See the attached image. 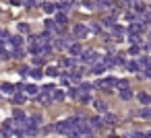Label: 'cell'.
<instances>
[{"label": "cell", "mask_w": 151, "mask_h": 138, "mask_svg": "<svg viewBox=\"0 0 151 138\" xmlns=\"http://www.w3.org/2000/svg\"><path fill=\"white\" fill-rule=\"evenodd\" d=\"M81 60H83L85 64L95 66V64H99V54H97V52H85V54L81 56Z\"/></svg>", "instance_id": "cell-1"}, {"label": "cell", "mask_w": 151, "mask_h": 138, "mask_svg": "<svg viewBox=\"0 0 151 138\" xmlns=\"http://www.w3.org/2000/svg\"><path fill=\"white\" fill-rule=\"evenodd\" d=\"M116 83H118V78L110 76V78H99L93 87H97V89H112V87H116Z\"/></svg>", "instance_id": "cell-2"}, {"label": "cell", "mask_w": 151, "mask_h": 138, "mask_svg": "<svg viewBox=\"0 0 151 138\" xmlns=\"http://www.w3.org/2000/svg\"><path fill=\"white\" fill-rule=\"evenodd\" d=\"M87 33H89V27H85V25H75L73 27V35L77 37V39H81V37H87Z\"/></svg>", "instance_id": "cell-3"}, {"label": "cell", "mask_w": 151, "mask_h": 138, "mask_svg": "<svg viewBox=\"0 0 151 138\" xmlns=\"http://www.w3.org/2000/svg\"><path fill=\"white\" fill-rule=\"evenodd\" d=\"M54 130H56V132H60V134H64V136H68V132H73V128H70V124H68L66 120L58 122V124L54 126Z\"/></svg>", "instance_id": "cell-4"}, {"label": "cell", "mask_w": 151, "mask_h": 138, "mask_svg": "<svg viewBox=\"0 0 151 138\" xmlns=\"http://www.w3.org/2000/svg\"><path fill=\"white\" fill-rule=\"evenodd\" d=\"M68 54H70V58H77V56H81V54H83V48H81V43L73 41V43L68 46Z\"/></svg>", "instance_id": "cell-5"}, {"label": "cell", "mask_w": 151, "mask_h": 138, "mask_svg": "<svg viewBox=\"0 0 151 138\" xmlns=\"http://www.w3.org/2000/svg\"><path fill=\"white\" fill-rule=\"evenodd\" d=\"M23 93L27 97H37L40 95V87H35V85H23Z\"/></svg>", "instance_id": "cell-6"}, {"label": "cell", "mask_w": 151, "mask_h": 138, "mask_svg": "<svg viewBox=\"0 0 151 138\" xmlns=\"http://www.w3.org/2000/svg\"><path fill=\"white\" fill-rule=\"evenodd\" d=\"M70 43H73V41H70L68 37H60V39H56V41H54V46H56L58 50H68V46H70Z\"/></svg>", "instance_id": "cell-7"}, {"label": "cell", "mask_w": 151, "mask_h": 138, "mask_svg": "<svg viewBox=\"0 0 151 138\" xmlns=\"http://www.w3.org/2000/svg\"><path fill=\"white\" fill-rule=\"evenodd\" d=\"M112 33H114V39H116V41H122V39H124V33H126V31H124V27L116 25V27L112 29Z\"/></svg>", "instance_id": "cell-8"}, {"label": "cell", "mask_w": 151, "mask_h": 138, "mask_svg": "<svg viewBox=\"0 0 151 138\" xmlns=\"http://www.w3.org/2000/svg\"><path fill=\"white\" fill-rule=\"evenodd\" d=\"M15 93V87L11 83H2L0 85V95H13Z\"/></svg>", "instance_id": "cell-9"}, {"label": "cell", "mask_w": 151, "mask_h": 138, "mask_svg": "<svg viewBox=\"0 0 151 138\" xmlns=\"http://www.w3.org/2000/svg\"><path fill=\"white\" fill-rule=\"evenodd\" d=\"M89 126H91V130H99V128L104 126V120L97 117V115H95V117H89Z\"/></svg>", "instance_id": "cell-10"}, {"label": "cell", "mask_w": 151, "mask_h": 138, "mask_svg": "<svg viewBox=\"0 0 151 138\" xmlns=\"http://www.w3.org/2000/svg\"><path fill=\"white\" fill-rule=\"evenodd\" d=\"M101 62H104L106 66H116V56H114V54H104Z\"/></svg>", "instance_id": "cell-11"}, {"label": "cell", "mask_w": 151, "mask_h": 138, "mask_svg": "<svg viewBox=\"0 0 151 138\" xmlns=\"http://www.w3.org/2000/svg\"><path fill=\"white\" fill-rule=\"evenodd\" d=\"M37 101H40L42 105H50V103H52V95H50V93H40V95H37Z\"/></svg>", "instance_id": "cell-12"}, {"label": "cell", "mask_w": 151, "mask_h": 138, "mask_svg": "<svg viewBox=\"0 0 151 138\" xmlns=\"http://www.w3.org/2000/svg\"><path fill=\"white\" fill-rule=\"evenodd\" d=\"M106 70H108V66H106L104 62H101V64H95V66L91 68V72H93V74H97V76H99V74H104Z\"/></svg>", "instance_id": "cell-13"}, {"label": "cell", "mask_w": 151, "mask_h": 138, "mask_svg": "<svg viewBox=\"0 0 151 138\" xmlns=\"http://www.w3.org/2000/svg\"><path fill=\"white\" fill-rule=\"evenodd\" d=\"M101 25L108 27V29H114V27H116V19H114V17H106V19L101 21Z\"/></svg>", "instance_id": "cell-14"}, {"label": "cell", "mask_w": 151, "mask_h": 138, "mask_svg": "<svg viewBox=\"0 0 151 138\" xmlns=\"http://www.w3.org/2000/svg\"><path fill=\"white\" fill-rule=\"evenodd\" d=\"M29 76H31L33 80H40V78L44 76V70H42V68H33V70H29Z\"/></svg>", "instance_id": "cell-15"}, {"label": "cell", "mask_w": 151, "mask_h": 138, "mask_svg": "<svg viewBox=\"0 0 151 138\" xmlns=\"http://www.w3.org/2000/svg\"><path fill=\"white\" fill-rule=\"evenodd\" d=\"M68 21H66V15L64 13H56V25L58 27H62V25H66Z\"/></svg>", "instance_id": "cell-16"}, {"label": "cell", "mask_w": 151, "mask_h": 138, "mask_svg": "<svg viewBox=\"0 0 151 138\" xmlns=\"http://www.w3.org/2000/svg\"><path fill=\"white\" fill-rule=\"evenodd\" d=\"M137 99H139V103H143V105H149V103H151V97H149L147 93H139Z\"/></svg>", "instance_id": "cell-17"}, {"label": "cell", "mask_w": 151, "mask_h": 138, "mask_svg": "<svg viewBox=\"0 0 151 138\" xmlns=\"http://www.w3.org/2000/svg\"><path fill=\"white\" fill-rule=\"evenodd\" d=\"M93 105H95V109H97L99 113H108V105H106L104 101H93Z\"/></svg>", "instance_id": "cell-18"}, {"label": "cell", "mask_w": 151, "mask_h": 138, "mask_svg": "<svg viewBox=\"0 0 151 138\" xmlns=\"http://www.w3.org/2000/svg\"><path fill=\"white\" fill-rule=\"evenodd\" d=\"M73 2H75V0H60L56 6H58L60 11H66V9H70V6H73Z\"/></svg>", "instance_id": "cell-19"}, {"label": "cell", "mask_w": 151, "mask_h": 138, "mask_svg": "<svg viewBox=\"0 0 151 138\" xmlns=\"http://www.w3.org/2000/svg\"><path fill=\"white\" fill-rule=\"evenodd\" d=\"M126 70L128 72H139L141 66H139V62H126Z\"/></svg>", "instance_id": "cell-20"}, {"label": "cell", "mask_w": 151, "mask_h": 138, "mask_svg": "<svg viewBox=\"0 0 151 138\" xmlns=\"http://www.w3.org/2000/svg\"><path fill=\"white\" fill-rule=\"evenodd\" d=\"M13 115H15V120H17V122H25V120H27V115H25V111H23V109H15V113H13Z\"/></svg>", "instance_id": "cell-21"}, {"label": "cell", "mask_w": 151, "mask_h": 138, "mask_svg": "<svg viewBox=\"0 0 151 138\" xmlns=\"http://www.w3.org/2000/svg\"><path fill=\"white\" fill-rule=\"evenodd\" d=\"M101 120H104V124H116V122H118V117H116L114 113H106Z\"/></svg>", "instance_id": "cell-22"}, {"label": "cell", "mask_w": 151, "mask_h": 138, "mask_svg": "<svg viewBox=\"0 0 151 138\" xmlns=\"http://www.w3.org/2000/svg\"><path fill=\"white\" fill-rule=\"evenodd\" d=\"M44 11H46L48 15H56L58 6H56V4H50V2H48V4H44Z\"/></svg>", "instance_id": "cell-23"}, {"label": "cell", "mask_w": 151, "mask_h": 138, "mask_svg": "<svg viewBox=\"0 0 151 138\" xmlns=\"http://www.w3.org/2000/svg\"><path fill=\"white\" fill-rule=\"evenodd\" d=\"M93 89V85H89V83H81L79 85V93H89Z\"/></svg>", "instance_id": "cell-24"}, {"label": "cell", "mask_w": 151, "mask_h": 138, "mask_svg": "<svg viewBox=\"0 0 151 138\" xmlns=\"http://www.w3.org/2000/svg\"><path fill=\"white\" fill-rule=\"evenodd\" d=\"M116 87H118L120 91H124V89H130V87H128V80H124V78H118V83H116Z\"/></svg>", "instance_id": "cell-25"}, {"label": "cell", "mask_w": 151, "mask_h": 138, "mask_svg": "<svg viewBox=\"0 0 151 138\" xmlns=\"http://www.w3.org/2000/svg\"><path fill=\"white\" fill-rule=\"evenodd\" d=\"M120 97H122L124 101H128V99H132V91H130V89H124V91H120Z\"/></svg>", "instance_id": "cell-26"}, {"label": "cell", "mask_w": 151, "mask_h": 138, "mask_svg": "<svg viewBox=\"0 0 151 138\" xmlns=\"http://www.w3.org/2000/svg\"><path fill=\"white\" fill-rule=\"evenodd\" d=\"M62 99H64V93H62V91H58V89H56V91H54V93H52V101H62Z\"/></svg>", "instance_id": "cell-27"}, {"label": "cell", "mask_w": 151, "mask_h": 138, "mask_svg": "<svg viewBox=\"0 0 151 138\" xmlns=\"http://www.w3.org/2000/svg\"><path fill=\"white\" fill-rule=\"evenodd\" d=\"M77 99H79L81 103H89V101H91V95H89V93H79Z\"/></svg>", "instance_id": "cell-28"}, {"label": "cell", "mask_w": 151, "mask_h": 138, "mask_svg": "<svg viewBox=\"0 0 151 138\" xmlns=\"http://www.w3.org/2000/svg\"><path fill=\"white\" fill-rule=\"evenodd\" d=\"M25 99H27L25 93H17V95H15V103H25Z\"/></svg>", "instance_id": "cell-29"}, {"label": "cell", "mask_w": 151, "mask_h": 138, "mask_svg": "<svg viewBox=\"0 0 151 138\" xmlns=\"http://www.w3.org/2000/svg\"><path fill=\"white\" fill-rule=\"evenodd\" d=\"M139 115H141L143 120H151V109H141Z\"/></svg>", "instance_id": "cell-30"}, {"label": "cell", "mask_w": 151, "mask_h": 138, "mask_svg": "<svg viewBox=\"0 0 151 138\" xmlns=\"http://www.w3.org/2000/svg\"><path fill=\"white\" fill-rule=\"evenodd\" d=\"M97 9H110V0H97Z\"/></svg>", "instance_id": "cell-31"}, {"label": "cell", "mask_w": 151, "mask_h": 138, "mask_svg": "<svg viewBox=\"0 0 151 138\" xmlns=\"http://www.w3.org/2000/svg\"><path fill=\"white\" fill-rule=\"evenodd\" d=\"M44 74H48V76H60V72H58L56 68H52V66H50V68H48V70H46Z\"/></svg>", "instance_id": "cell-32"}, {"label": "cell", "mask_w": 151, "mask_h": 138, "mask_svg": "<svg viewBox=\"0 0 151 138\" xmlns=\"http://www.w3.org/2000/svg\"><path fill=\"white\" fill-rule=\"evenodd\" d=\"M0 58H2V60H9V58H11V54H9L6 48H0Z\"/></svg>", "instance_id": "cell-33"}, {"label": "cell", "mask_w": 151, "mask_h": 138, "mask_svg": "<svg viewBox=\"0 0 151 138\" xmlns=\"http://www.w3.org/2000/svg\"><path fill=\"white\" fill-rule=\"evenodd\" d=\"M23 56H25V52H23V50H21V48H19V50H15V52H13V58H17V60H21V58H23Z\"/></svg>", "instance_id": "cell-34"}, {"label": "cell", "mask_w": 151, "mask_h": 138, "mask_svg": "<svg viewBox=\"0 0 151 138\" xmlns=\"http://www.w3.org/2000/svg\"><path fill=\"white\" fill-rule=\"evenodd\" d=\"M68 95L77 99V97H79V89H77V87H70V89H68Z\"/></svg>", "instance_id": "cell-35"}, {"label": "cell", "mask_w": 151, "mask_h": 138, "mask_svg": "<svg viewBox=\"0 0 151 138\" xmlns=\"http://www.w3.org/2000/svg\"><path fill=\"white\" fill-rule=\"evenodd\" d=\"M139 52H141V48H139V46H130V50H128V54H132V56H137Z\"/></svg>", "instance_id": "cell-36"}, {"label": "cell", "mask_w": 151, "mask_h": 138, "mask_svg": "<svg viewBox=\"0 0 151 138\" xmlns=\"http://www.w3.org/2000/svg\"><path fill=\"white\" fill-rule=\"evenodd\" d=\"M19 31H21V33H27V31H29V25H27V23H21V25H19Z\"/></svg>", "instance_id": "cell-37"}, {"label": "cell", "mask_w": 151, "mask_h": 138, "mask_svg": "<svg viewBox=\"0 0 151 138\" xmlns=\"http://www.w3.org/2000/svg\"><path fill=\"white\" fill-rule=\"evenodd\" d=\"M11 2H13V4H19V2H21V0H11Z\"/></svg>", "instance_id": "cell-38"}, {"label": "cell", "mask_w": 151, "mask_h": 138, "mask_svg": "<svg viewBox=\"0 0 151 138\" xmlns=\"http://www.w3.org/2000/svg\"><path fill=\"white\" fill-rule=\"evenodd\" d=\"M147 76H149V78H151V68H149V70H147Z\"/></svg>", "instance_id": "cell-39"}, {"label": "cell", "mask_w": 151, "mask_h": 138, "mask_svg": "<svg viewBox=\"0 0 151 138\" xmlns=\"http://www.w3.org/2000/svg\"><path fill=\"white\" fill-rule=\"evenodd\" d=\"M0 35H2V29H0ZM0 39H2V37H0Z\"/></svg>", "instance_id": "cell-40"}, {"label": "cell", "mask_w": 151, "mask_h": 138, "mask_svg": "<svg viewBox=\"0 0 151 138\" xmlns=\"http://www.w3.org/2000/svg\"><path fill=\"white\" fill-rule=\"evenodd\" d=\"M85 138H91V136H85Z\"/></svg>", "instance_id": "cell-41"}]
</instances>
